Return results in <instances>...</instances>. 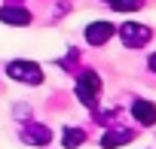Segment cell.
Here are the masks:
<instances>
[{"label":"cell","mask_w":156,"mask_h":149,"mask_svg":"<svg viewBox=\"0 0 156 149\" xmlns=\"http://www.w3.org/2000/svg\"><path fill=\"white\" fill-rule=\"evenodd\" d=\"M6 73L19 82H28V85H40L43 82V70L34 64V61H12L6 67Z\"/></svg>","instance_id":"6da1fadb"},{"label":"cell","mask_w":156,"mask_h":149,"mask_svg":"<svg viewBox=\"0 0 156 149\" xmlns=\"http://www.w3.org/2000/svg\"><path fill=\"white\" fill-rule=\"evenodd\" d=\"M116 31H119V40H122L129 49H141V46H147V40H150V28H147V25H138V22H126V25H119Z\"/></svg>","instance_id":"7a4b0ae2"},{"label":"cell","mask_w":156,"mask_h":149,"mask_svg":"<svg viewBox=\"0 0 156 149\" xmlns=\"http://www.w3.org/2000/svg\"><path fill=\"white\" fill-rule=\"evenodd\" d=\"M98 91H101V79H98V73L86 70L83 76H80V82H76V94H80V101H83L86 107H95Z\"/></svg>","instance_id":"3957f363"},{"label":"cell","mask_w":156,"mask_h":149,"mask_svg":"<svg viewBox=\"0 0 156 149\" xmlns=\"http://www.w3.org/2000/svg\"><path fill=\"white\" fill-rule=\"evenodd\" d=\"M113 34H116V28H113L110 22H92V25L86 28V43H92V46H104Z\"/></svg>","instance_id":"277c9868"},{"label":"cell","mask_w":156,"mask_h":149,"mask_svg":"<svg viewBox=\"0 0 156 149\" xmlns=\"http://www.w3.org/2000/svg\"><path fill=\"white\" fill-rule=\"evenodd\" d=\"M0 22L22 28V25H31V12L25 6H3V9H0Z\"/></svg>","instance_id":"5b68a950"},{"label":"cell","mask_w":156,"mask_h":149,"mask_svg":"<svg viewBox=\"0 0 156 149\" xmlns=\"http://www.w3.org/2000/svg\"><path fill=\"white\" fill-rule=\"evenodd\" d=\"M132 116L141 122V125H156V107L150 101H135L132 104Z\"/></svg>","instance_id":"8992f818"},{"label":"cell","mask_w":156,"mask_h":149,"mask_svg":"<svg viewBox=\"0 0 156 149\" xmlns=\"http://www.w3.org/2000/svg\"><path fill=\"white\" fill-rule=\"evenodd\" d=\"M132 137H135L132 131H107V134H104V140H101V146H104V149H113V146L129 143Z\"/></svg>","instance_id":"52a82bcc"},{"label":"cell","mask_w":156,"mask_h":149,"mask_svg":"<svg viewBox=\"0 0 156 149\" xmlns=\"http://www.w3.org/2000/svg\"><path fill=\"white\" fill-rule=\"evenodd\" d=\"M107 6L113 12H135V9L144 6V0H107Z\"/></svg>","instance_id":"ba28073f"},{"label":"cell","mask_w":156,"mask_h":149,"mask_svg":"<svg viewBox=\"0 0 156 149\" xmlns=\"http://www.w3.org/2000/svg\"><path fill=\"white\" fill-rule=\"evenodd\" d=\"M61 140H64V146H67V149H73V146H80V143L86 140V134H83L80 128H64Z\"/></svg>","instance_id":"9c48e42d"},{"label":"cell","mask_w":156,"mask_h":149,"mask_svg":"<svg viewBox=\"0 0 156 149\" xmlns=\"http://www.w3.org/2000/svg\"><path fill=\"white\" fill-rule=\"evenodd\" d=\"M25 140H31V143H49V131L40 128V125H31L25 131Z\"/></svg>","instance_id":"30bf717a"},{"label":"cell","mask_w":156,"mask_h":149,"mask_svg":"<svg viewBox=\"0 0 156 149\" xmlns=\"http://www.w3.org/2000/svg\"><path fill=\"white\" fill-rule=\"evenodd\" d=\"M150 70H156V52L150 55Z\"/></svg>","instance_id":"8fae6325"}]
</instances>
